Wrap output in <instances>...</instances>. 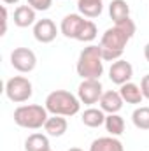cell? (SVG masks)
<instances>
[{
    "instance_id": "obj_1",
    "label": "cell",
    "mask_w": 149,
    "mask_h": 151,
    "mask_svg": "<svg viewBox=\"0 0 149 151\" xmlns=\"http://www.w3.org/2000/svg\"><path fill=\"white\" fill-rule=\"evenodd\" d=\"M135 23L126 18L119 23H114L112 28H107L105 34L102 35L100 40V49H102V58L104 62H116L123 56L125 47L128 40L135 35Z\"/></svg>"
},
{
    "instance_id": "obj_2",
    "label": "cell",
    "mask_w": 149,
    "mask_h": 151,
    "mask_svg": "<svg viewBox=\"0 0 149 151\" xmlns=\"http://www.w3.org/2000/svg\"><path fill=\"white\" fill-rule=\"evenodd\" d=\"M77 74L82 79H100L104 74V58L100 46H88L81 51L77 60Z\"/></svg>"
},
{
    "instance_id": "obj_3",
    "label": "cell",
    "mask_w": 149,
    "mask_h": 151,
    "mask_svg": "<svg viewBox=\"0 0 149 151\" xmlns=\"http://www.w3.org/2000/svg\"><path fill=\"white\" fill-rule=\"evenodd\" d=\"M44 107L47 109V113L56 114V116H74L81 109V100L70 91L54 90L47 95Z\"/></svg>"
},
{
    "instance_id": "obj_4",
    "label": "cell",
    "mask_w": 149,
    "mask_h": 151,
    "mask_svg": "<svg viewBox=\"0 0 149 151\" xmlns=\"http://www.w3.org/2000/svg\"><path fill=\"white\" fill-rule=\"evenodd\" d=\"M47 109L37 106V104H30V106H19L14 111V123L21 128H30V130H37L42 128L47 121Z\"/></svg>"
},
{
    "instance_id": "obj_5",
    "label": "cell",
    "mask_w": 149,
    "mask_h": 151,
    "mask_svg": "<svg viewBox=\"0 0 149 151\" xmlns=\"http://www.w3.org/2000/svg\"><path fill=\"white\" fill-rule=\"evenodd\" d=\"M32 93H34V88L28 77L14 76L5 83V95L11 102H16V104L27 102L32 97Z\"/></svg>"
},
{
    "instance_id": "obj_6",
    "label": "cell",
    "mask_w": 149,
    "mask_h": 151,
    "mask_svg": "<svg viewBox=\"0 0 149 151\" xmlns=\"http://www.w3.org/2000/svg\"><path fill=\"white\" fill-rule=\"evenodd\" d=\"M102 95H104V88L100 79H82V83L77 88V97L86 106L100 102Z\"/></svg>"
},
{
    "instance_id": "obj_7",
    "label": "cell",
    "mask_w": 149,
    "mask_h": 151,
    "mask_svg": "<svg viewBox=\"0 0 149 151\" xmlns=\"http://www.w3.org/2000/svg\"><path fill=\"white\" fill-rule=\"evenodd\" d=\"M11 65L18 70V72H32L37 65V56L32 49L28 47H16L11 53Z\"/></svg>"
},
{
    "instance_id": "obj_8",
    "label": "cell",
    "mask_w": 149,
    "mask_h": 151,
    "mask_svg": "<svg viewBox=\"0 0 149 151\" xmlns=\"http://www.w3.org/2000/svg\"><path fill=\"white\" fill-rule=\"evenodd\" d=\"M132 76H133L132 63L126 62V60H121V58L116 60L111 65V69H109V77H111L112 83L117 84V86H123L125 83H130Z\"/></svg>"
},
{
    "instance_id": "obj_9",
    "label": "cell",
    "mask_w": 149,
    "mask_h": 151,
    "mask_svg": "<svg viewBox=\"0 0 149 151\" xmlns=\"http://www.w3.org/2000/svg\"><path fill=\"white\" fill-rule=\"evenodd\" d=\"M84 25H86V19H84L82 14H67L62 19L60 30H62V34L67 39H75L77 40L81 30L84 28Z\"/></svg>"
},
{
    "instance_id": "obj_10",
    "label": "cell",
    "mask_w": 149,
    "mask_h": 151,
    "mask_svg": "<svg viewBox=\"0 0 149 151\" xmlns=\"http://www.w3.org/2000/svg\"><path fill=\"white\" fill-rule=\"evenodd\" d=\"M56 34H58V28H56L54 21L49 19V18L39 19L37 23L34 25V37L37 39L39 42H42V44L53 42L56 39Z\"/></svg>"
},
{
    "instance_id": "obj_11",
    "label": "cell",
    "mask_w": 149,
    "mask_h": 151,
    "mask_svg": "<svg viewBox=\"0 0 149 151\" xmlns=\"http://www.w3.org/2000/svg\"><path fill=\"white\" fill-rule=\"evenodd\" d=\"M123 97L119 91H114V90H109V91H104L102 99H100V109L104 113L109 114H117L123 107Z\"/></svg>"
},
{
    "instance_id": "obj_12",
    "label": "cell",
    "mask_w": 149,
    "mask_h": 151,
    "mask_svg": "<svg viewBox=\"0 0 149 151\" xmlns=\"http://www.w3.org/2000/svg\"><path fill=\"white\" fill-rule=\"evenodd\" d=\"M37 18H35V9L32 7V5H19V7H16V11H14V25L16 27H19V28H27V27H30V25H35L37 21H35Z\"/></svg>"
},
{
    "instance_id": "obj_13",
    "label": "cell",
    "mask_w": 149,
    "mask_h": 151,
    "mask_svg": "<svg viewBox=\"0 0 149 151\" xmlns=\"http://www.w3.org/2000/svg\"><path fill=\"white\" fill-rule=\"evenodd\" d=\"M67 128H69L67 119H65L63 116H56V114L49 116L47 121H46V125H44L46 134L51 135V137H62V135L67 132Z\"/></svg>"
},
{
    "instance_id": "obj_14",
    "label": "cell",
    "mask_w": 149,
    "mask_h": 151,
    "mask_svg": "<svg viewBox=\"0 0 149 151\" xmlns=\"http://www.w3.org/2000/svg\"><path fill=\"white\" fill-rule=\"evenodd\" d=\"M77 9L84 18H98L104 9V0H79Z\"/></svg>"
},
{
    "instance_id": "obj_15",
    "label": "cell",
    "mask_w": 149,
    "mask_h": 151,
    "mask_svg": "<svg viewBox=\"0 0 149 151\" xmlns=\"http://www.w3.org/2000/svg\"><path fill=\"white\" fill-rule=\"evenodd\" d=\"M90 151H125L123 144L116 137H98L91 142Z\"/></svg>"
},
{
    "instance_id": "obj_16",
    "label": "cell",
    "mask_w": 149,
    "mask_h": 151,
    "mask_svg": "<svg viewBox=\"0 0 149 151\" xmlns=\"http://www.w3.org/2000/svg\"><path fill=\"white\" fill-rule=\"evenodd\" d=\"M119 93H121V97H123V100L126 104H140L142 99H144L142 90L137 84H133V83H125L119 88Z\"/></svg>"
},
{
    "instance_id": "obj_17",
    "label": "cell",
    "mask_w": 149,
    "mask_h": 151,
    "mask_svg": "<svg viewBox=\"0 0 149 151\" xmlns=\"http://www.w3.org/2000/svg\"><path fill=\"white\" fill-rule=\"evenodd\" d=\"M109 14L114 23H119V21L130 18V7L125 0H112L109 4Z\"/></svg>"
},
{
    "instance_id": "obj_18",
    "label": "cell",
    "mask_w": 149,
    "mask_h": 151,
    "mask_svg": "<svg viewBox=\"0 0 149 151\" xmlns=\"http://www.w3.org/2000/svg\"><path fill=\"white\" fill-rule=\"evenodd\" d=\"M82 123L90 128H98L100 125H105V114L102 109H95V107H90L82 113Z\"/></svg>"
},
{
    "instance_id": "obj_19",
    "label": "cell",
    "mask_w": 149,
    "mask_h": 151,
    "mask_svg": "<svg viewBox=\"0 0 149 151\" xmlns=\"http://www.w3.org/2000/svg\"><path fill=\"white\" fill-rule=\"evenodd\" d=\"M25 150L27 151H46L49 150V139L44 134H32L25 141Z\"/></svg>"
},
{
    "instance_id": "obj_20",
    "label": "cell",
    "mask_w": 149,
    "mask_h": 151,
    "mask_svg": "<svg viewBox=\"0 0 149 151\" xmlns=\"http://www.w3.org/2000/svg\"><path fill=\"white\" fill-rule=\"evenodd\" d=\"M105 128L112 137H117L125 132V119L119 114H109L105 116Z\"/></svg>"
},
{
    "instance_id": "obj_21",
    "label": "cell",
    "mask_w": 149,
    "mask_h": 151,
    "mask_svg": "<svg viewBox=\"0 0 149 151\" xmlns=\"http://www.w3.org/2000/svg\"><path fill=\"white\" fill-rule=\"evenodd\" d=\"M132 121L139 130H149V107H137L132 114Z\"/></svg>"
},
{
    "instance_id": "obj_22",
    "label": "cell",
    "mask_w": 149,
    "mask_h": 151,
    "mask_svg": "<svg viewBox=\"0 0 149 151\" xmlns=\"http://www.w3.org/2000/svg\"><path fill=\"white\" fill-rule=\"evenodd\" d=\"M97 34H98L97 25H95L91 19H86V25H84V28L81 30V34H79L77 40H81V42H91V40L97 39Z\"/></svg>"
},
{
    "instance_id": "obj_23",
    "label": "cell",
    "mask_w": 149,
    "mask_h": 151,
    "mask_svg": "<svg viewBox=\"0 0 149 151\" xmlns=\"http://www.w3.org/2000/svg\"><path fill=\"white\" fill-rule=\"evenodd\" d=\"M51 4L53 0H28V5H32L35 11H47Z\"/></svg>"
},
{
    "instance_id": "obj_24",
    "label": "cell",
    "mask_w": 149,
    "mask_h": 151,
    "mask_svg": "<svg viewBox=\"0 0 149 151\" xmlns=\"http://www.w3.org/2000/svg\"><path fill=\"white\" fill-rule=\"evenodd\" d=\"M140 90H142V95L144 99H149V74H146L140 81Z\"/></svg>"
},
{
    "instance_id": "obj_25",
    "label": "cell",
    "mask_w": 149,
    "mask_h": 151,
    "mask_svg": "<svg viewBox=\"0 0 149 151\" xmlns=\"http://www.w3.org/2000/svg\"><path fill=\"white\" fill-rule=\"evenodd\" d=\"M7 32V7L2 5V34L0 35H5Z\"/></svg>"
},
{
    "instance_id": "obj_26",
    "label": "cell",
    "mask_w": 149,
    "mask_h": 151,
    "mask_svg": "<svg viewBox=\"0 0 149 151\" xmlns=\"http://www.w3.org/2000/svg\"><path fill=\"white\" fill-rule=\"evenodd\" d=\"M144 56H146V60L149 62V42L146 44V47H144Z\"/></svg>"
},
{
    "instance_id": "obj_27",
    "label": "cell",
    "mask_w": 149,
    "mask_h": 151,
    "mask_svg": "<svg viewBox=\"0 0 149 151\" xmlns=\"http://www.w3.org/2000/svg\"><path fill=\"white\" fill-rule=\"evenodd\" d=\"M2 2H4V4H7V5H9V4H18V2H19V0H2Z\"/></svg>"
},
{
    "instance_id": "obj_28",
    "label": "cell",
    "mask_w": 149,
    "mask_h": 151,
    "mask_svg": "<svg viewBox=\"0 0 149 151\" xmlns=\"http://www.w3.org/2000/svg\"><path fill=\"white\" fill-rule=\"evenodd\" d=\"M69 151H82V150H81V148H70Z\"/></svg>"
},
{
    "instance_id": "obj_29",
    "label": "cell",
    "mask_w": 149,
    "mask_h": 151,
    "mask_svg": "<svg viewBox=\"0 0 149 151\" xmlns=\"http://www.w3.org/2000/svg\"><path fill=\"white\" fill-rule=\"evenodd\" d=\"M46 151H53V150H51V148H49V150H46Z\"/></svg>"
}]
</instances>
